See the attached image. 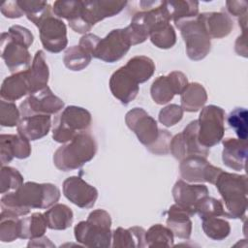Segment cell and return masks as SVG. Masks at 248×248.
<instances>
[{"mask_svg":"<svg viewBox=\"0 0 248 248\" xmlns=\"http://www.w3.org/2000/svg\"><path fill=\"white\" fill-rule=\"evenodd\" d=\"M30 83L26 70L7 77L3 80L0 88L1 99L8 102L16 101L23 96L30 94Z\"/></svg>","mask_w":248,"mask_h":248,"instance_id":"obj_23","label":"cell"},{"mask_svg":"<svg viewBox=\"0 0 248 248\" xmlns=\"http://www.w3.org/2000/svg\"><path fill=\"white\" fill-rule=\"evenodd\" d=\"M36 26L39 28L40 40L45 49L58 53L66 48L68 44L66 24L53 13L44 17Z\"/></svg>","mask_w":248,"mask_h":248,"instance_id":"obj_12","label":"cell"},{"mask_svg":"<svg viewBox=\"0 0 248 248\" xmlns=\"http://www.w3.org/2000/svg\"><path fill=\"white\" fill-rule=\"evenodd\" d=\"M198 140L205 148L218 144L225 132V110L215 105L202 108L198 119Z\"/></svg>","mask_w":248,"mask_h":248,"instance_id":"obj_7","label":"cell"},{"mask_svg":"<svg viewBox=\"0 0 248 248\" xmlns=\"http://www.w3.org/2000/svg\"><path fill=\"white\" fill-rule=\"evenodd\" d=\"M1 57L12 73L27 70L31 64V55L28 46L14 39L8 32L1 34Z\"/></svg>","mask_w":248,"mask_h":248,"instance_id":"obj_14","label":"cell"},{"mask_svg":"<svg viewBox=\"0 0 248 248\" xmlns=\"http://www.w3.org/2000/svg\"><path fill=\"white\" fill-rule=\"evenodd\" d=\"M228 124L232 127L239 140H247L248 112L245 108H235L228 116Z\"/></svg>","mask_w":248,"mask_h":248,"instance_id":"obj_41","label":"cell"},{"mask_svg":"<svg viewBox=\"0 0 248 248\" xmlns=\"http://www.w3.org/2000/svg\"><path fill=\"white\" fill-rule=\"evenodd\" d=\"M20 111L13 102L0 101V124L4 127L17 126L20 120Z\"/></svg>","mask_w":248,"mask_h":248,"instance_id":"obj_42","label":"cell"},{"mask_svg":"<svg viewBox=\"0 0 248 248\" xmlns=\"http://www.w3.org/2000/svg\"><path fill=\"white\" fill-rule=\"evenodd\" d=\"M145 230L141 227L134 226L129 229H123L121 227L115 229L112 232V244L113 248H125V247H146L145 244Z\"/></svg>","mask_w":248,"mask_h":248,"instance_id":"obj_27","label":"cell"},{"mask_svg":"<svg viewBox=\"0 0 248 248\" xmlns=\"http://www.w3.org/2000/svg\"><path fill=\"white\" fill-rule=\"evenodd\" d=\"M165 5L170 20L177 22L183 19L193 18L199 15V2L192 0L165 1Z\"/></svg>","mask_w":248,"mask_h":248,"instance_id":"obj_32","label":"cell"},{"mask_svg":"<svg viewBox=\"0 0 248 248\" xmlns=\"http://www.w3.org/2000/svg\"><path fill=\"white\" fill-rule=\"evenodd\" d=\"M64 108L62 99L54 95L48 86L29 94V96L20 104L19 111L21 117L31 115H50L59 112Z\"/></svg>","mask_w":248,"mask_h":248,"instance_id":"obj_11","label":"cell"},{"mask_svg":"<svg viewBox=\"0 0 248 248\" xmlns=\"http://www.w3.org/2000/svg\"><path fill=\"white\" fill-rule=\"evenodd\" d=\"M247 154V140L234 138H227L223 140L222 160L228 168L234 170H244Z\"/></svg>","mask_w":248,"mask_h":248,"instance_id":"obj_21","label":"cell"},{"mask_svg":"<svg viewBox=\"0 0 248 248\" xmlns=\"http://www.w3.org/2000/svg\"><path fill=\"white\" fill-rule=\"evenodd\" d=\"M195 210L196 213L200 215L201 219L205 217H227V213L222 202L208 196L202 198L197 203Z\"/></svg>","mask_w":248,"mask_h":248,"instance_id":"obj_40","label":"cell"},{"mask_svg":"<svg viewBox=\"0 0 248 248\" xmlns=\"http://www.w3.org/2000/svg\"><path fill=\"white\" fill-rule=\"evenodd\" d=\"M91 121V113L87 109L78 106H68L53 119L52 139L57 142L66 143L78 133L87 131Z\"/></svg>","mask_w":248,"mask_h":248,"instance_id":"obj_5","label":"cell"},{"mask_svg":"<svg viewBox=\"0 0 248 248\" xmlns=\"http://www.w3.org/2000/svg\"><path fill=\"white\" fill-rule=\"evenodd\" d=\"M23 184V176L15 168L2 166L0 172V193L7 194L17 190Z\"/></svg>","mask_w":248,"mask_h":248,"instance_id":"obj_39","label":"cell"},{"mask_svg":"<svg viewBox=\"0 0 248 248\" xmlns=\"http://www.w3.org/2000/svg\"><path fill=\"white\" fill-rule=\"evenodd\" d=\"M17 133L29 140H37L46 136L51 128L50 115H31L21 117L17 126Z\"/></svg>","mask_w":248,"mask_h":248,"instance_id":"obj_24","label":"cell"},{"mask_svg":"<svg viewBox=\"0 0 248 248\" xmlns=\"http://www.w3.org/2000/svg\"><path fill=\"white\" fill-rule=\"evenodd\" d=\"M30 140L20 134H2L0 136L1 166L9 164L14 158L25 159L31 154Z\"/></svg>","mask_w":248,"mask_h":248,"instance_id":"obj_19","label":"cell"},{"mask_svg":"<svg viewBox=\"0 0 248 248\" xmlns=\"http://www.w3.org/2000/svg\"><path fill=\"white\" fill-rule=\"evenodd\" d=\"M0 10H1L2 15L8 18H19L24 15L23 11L21 10V8L18 5L17 0L5 1L1 5Z\"/></svg>","mask_w":248,"mask_h":248,"instance_id":"obj_45","label":"cell"},{"mask_svg":"<svg viewBox=\"0 0 248 248\" xmlns=\"http://www.w3.org/2000/svg\"><path fill=\"white\" fill-rule=\"evenodd\" d=\"M195 215L193 211L177 203L170 205L168 211L167 227L173 235L181 239H189L192 232V221L190 217Z\"/></svg>","mask_w":248,"mask_h":248,"instance_id":"obj_22","label":"cell"},{"mask_svg":"<svg viewBox=\"0 0 248 248\" xmlns=\"http://www.w3.org/2000/svg\"><path fill=\"white\" fill-rule=\"evenodd\" d=\"M111 217L104 209L91 211L85 221H80L74 228L76 240L87 247H109L112 240L110 231Z\"/></svg>","mask_w":248,"mask_h":248,"instance_id":"obj_4","label":"cell"},{"mask_svg":"<svg viewBox=\"0 0 248 248\" xmlns=\"http://www.w3.org/2000/svg\"><path fill=\"white\" fill-rule=\"evenodd\" d=\"M82 1L79 0H58L53 3L52 12L55 16L65 18L72 23L82 17Z\"/></svg>","mask_w":248,"mask_h":248,"instance_id":"obj_35","label":"cell"},{"mask_svg":"<svg viewBox=\"0 0 248 248\" xmlns=\"http://www.w3.org/2000/svg\"><path fill=\"white\" fill-rule=\"evenodd\" d=\"M188 85L187 77L179 71H173L167 76L158 77L151 84L150 94L158 105L171 101L176 94H181Z\"/></svg>","mask_w":248,"mask_h":248,"instance_id":"obj_15","label":"cell"},{"mask_svg":"<svg viewBox=\"0 0 248 248\" xmlns=\"http://www.w3.org/2000/svg\"><path fill=\"white\" fill-rule=\"evenodd\" d=\"M82 17L89 27L97 22L119 14L127 5V1L90 0L82 1Z\"/></svg>","mask_w":248,"mask_h":248,"instance_id":"obj_17","label":"cell"},{"mask_svg":"<svg viewBox=\"0 0 248 248\" xmlns=\"http://www.w3.org/2000/svg\"><path fill=\"white\" fill-rule=\"evenodd\" d=\"M174 24L180 30L188 57L194 61L203 59L211 49V39L200 15L193 18L177 21Z\"/></svg>","mask_w":248,"mask_h":248,"instance_id":"obj_6","label":"cell"},{"mask_svg":"<svg viewBox=\"0 0 248 248\" xmlns=\"http://www.w3.org/2000/svg\"><path fill=\"white\" fill-rule=\"evenodd\" d=\"M60 199L59 188L51 183L28 181L17 190L4 194L0 200L1 211L17 217L27 215L31 209H46Z\"/></svg>","mask_w":248,"mask_h":248,"instance_id":"obj_1","label":"cell"},{"mask_svg":"<svg viewBox=\"0 0 248 248\" xmlns=\"http://www.w3.org/2000/svg\"><path fill=\"white\" fill-rule=\"evenodd\" d=\"M47 228L44 213L34 212L29 217L20 219V238L33 239L45 235Z\"/></svg>","mask_w":248,"mask_h":248,"instance_id":"obj_31","label":"cell"},{"mask_svg":"<svg viewBox=\"0 0 248 248\" xmlns=\"http://www.w3.org/2000/svg\"><path fill=\"white\" fill-rule=\"evenodd\" d=\"M226 6L228 12L234 16H242L247 14L246 1H227Z\"/></svg>","mask_w":248,"mask_h":248,"instance_id":"obj_47","label":"cell"},{"mask_svg":"<svg viewBox=\"0 0 248 248\" xmlns=\"http://www.w3.org/2000/svg\"><path fill=\"white\" fill-rule=\"evenodd\" d=\"M128 128L134 132L140 143L149 150L159 140L164 129H159L157 121L143 108H134L125 115Z\"/></svg>","mask_w":248,"mask_h":248,"instance_id":"obj_8","label":"cell"},{"mask_svg":"<svg viewBox=\"0 0 248 248\" xmlns=\"http://www.w3.org/2000/svg\"><path fill=\"white\" fill-rule=\"evenodd\" d=\"M64 196L80 208H91L98 198L97 189L79 176L66 178L62 185Z\"/></svg>","mask_w":248,"mask_h":248,"instance_id":"obj_16","label":"cell"},{"mask_svg":"<svg viewBox=\"0 0 248 248\" xmlns=\"http://www.w3.org/2000/svg\"><path fill=\"white\" fill-rule=\"evenodd\" d=\"M204 28L210 39H222L227 37L233 28V22L230 16L223 12H209L199 14Z\"/></svg>","mask_w":248,"mask_h":248,"instance_id":"obj_25","label":"cell"},{"mask_svg":"<svg viewBox=\"0 0 248 248\" xmlns=\"http://www.w3.org/2000/svg\"><path fill=\"white\" fill-rule=\"evenodd\" d=\"M20 238V219L13 214L1 211L0 213V240L12 242Z\"/></svg>","mask_w":248,"mask_h":248,"instance_id":"obj_37","label":"cell"},{"mask_svg":"<svg viewBox=\"0 0 248 248\" xmlns=\"http://www.w3.org/2000/svg\"><path fill=\"white\" fill-rule=\"evenodd\" d=\"M8 33L11 37H13L14 39L19 41L20 43L24 44L26 46H31V45L34 42V36L32 34V32L21 26V25H13L9 28Z\"/></svg>","mask_w":248,"mask_h":248,"instance_id":"obj_44","label":"cell"},{"mask_svg":"<svg viewBox=\"0 0 248 248\" xmlns=\"http://www.w3.org/2000/svg\"><path fill=\"white\" fill-rule=\"evenodd\" d=\"M149 38L155 46L163 49L170 48L176 43V34L174 28L169 20L158 21L151 28Z\"/></svg>","mask_w":248,"mask_h":248,"instance_id":"obj_30","label":"cell"},{"mask_svg":"<svg viewBox=\"0 0 248 248\" xmlns=\"http://www.w3.org/2000/svg\"><path fill=\"white\" fill-rule=\"evenodd\" d=\"M198 120L191 121L181 133L171 138L170 142V151L172 156L182 161L190 156H202L207 158L209 148L203 147L198 140Z\"/></svg>","mask_w":248,"mask_h":248,"instance_id":"obj_9","label":"cell"},{"mask_svg":"<svg viewBox=\"0 0 248 248\" xmlns=\"http://www.w3.org/2000/svg\"><path fill=\"white\" fill-rule=\"evenodd\" d=\"M207 101V93L204 87L199 82L188 83L180 94L181 108L188 112H196L202 108Z\"/></svg>","mask_w":248,"mask_h":248,"instance_id":"obj_28","label":"cell"},{"mask_svg":"<svg viewBox=\"0 0 248 248\" xmlns=\"http://www.w3.org/2000/svg\"><path fill=\"white\" fill-rule=\"evenodd\" d=\"M171 193L175 203L196 214L195 207L202 198L208 196V189L204 184H189L185 180L179 179L173 185Z\"/></svg>","mask_w":248,"mask_h":248,"instance_id":"obj_20","label":"cell"},{"mask_svg":"<svg viewBox=\"0 0 248 248\" xmlns=\"http://www.w3.org/2000/svg\"><path fill=\"white\" fill-rule=\"evenodd\" d=\"M173 237L172 232L168 227L155 224L145 232V244L148 247H171Z\"/></svg>","mask_w":248,"mask_h":248,"instance_id":"obj_34","label":"cell"},{"mask_svg":"<svg viewBox=\"0 0 248 248\" xmlns=\"http://www.w3.org/2000/svg\"><path fill=\"white\" fill-rule=\"evenodd\" d=\"M179 170L181 177L186 182H209L214 184L223 170L210 164L205 157L190 156L180 161Z\"/></svg>","mask_w":248,"mask_h":248,"instance_id":"obj_13","label":"cell"},{"mask_svg":"<svg viewBox=\"0 0 248 248\" xmlns=\"http://www.w3.org/2000/svg\"><path fill=\"white\" fill-rule=\"evenodd\" d=\"M97 148L93 135L88 130L80 132L72 140L56 149L53 154L54 166L63 171L79 169L94 158Z\"/></svg>","mask_w":248,"mask_h":248,"instance_id":"obj_2","label":"cell"},{"mask_svg":"<svg viewBox=\"0 0 248 248\" xmlns=\"http://www.w3.org/2000/svg\"><path fill=\"white\" fill-rule=\"evenodd\" d=\"M202 227L209 238L213 240H223L231 232L230 223L219 217H205L202 219Z\"/></svg>","mask_w":248,"mask_h":248,"instance_id":"obj_38","label":"cell"},{"mask_svg":"<svg viewBox=\"0 0 248 248\" xmlns=\"http://www.w3.org/2000/svg\"><path fill=\"white\" fill-rule=\"evenodd\" d=\"M92 56L80 46H73L66 49L63 57L64 65L72 71H81L91 62Z\"/></svg>","mask_w":248,"mask_h":248,"instance_id":"obj_36","label":"cell"},{"mask_svg":"<svg viewBox=\"0 0 248 248\" xmlns=\"http://www.w3.org/2000/svg\"><path fill=\"white\" fill-rule=\"evenodd\" d=\"M132 44L125 28L113 29L99 40L92 57L107 63L120 60L129 51Z\"/></svg>","mask_w":248,"mask_h":248,"instance_id":"obj_10","label":"cell"},{"mask_svg":"<svg viewBox=\"0 0 248 248\" xmlns=\"http://www.w3.org/2000/svg\"><path fill=\"white\" fill-rule=\"evenodd\" d=\"M101 38L98 37L95 34L92 33H87L84 34L80 39H79V43L78 46H80L83 49H85L88 53L91 54V56L93 55V52L95 50V47L99 42Z\"/></svg>","mask_w":248,"mask_h":248,"instance_id":"obj_46","label":"cell"},{"mask_svg":"<svg viewBox=\"0 0 248 248\" xmlns=\"http://www.w3.org/2000/svg\"><path fill=\"white\" fill-rule=\"evenodd\" d=\"M214 185L225 203L228 218L244 217L247 209V178L245 174L222 170Z\"/></svg>","mask_w":248,"mask_h":248,"instance_id":"obj_3","label":"cell"},{"mask_svg":"<svg viewBox=\"0 0 248 248\" xmlns=\"http://www.w3.org/2000/svg\"><path fill=\"white\" fill-rule=\"evenodd\" d=\"M108 84L112 95L123 105L132 102L140 90V83L125 66L120 67L111 75Z\"/></svg>","mask_w":248,"mask_h":248,"instance_id":"obj_18","label":"cell"},{"mask_svg":"<svg viewBox=\"0 0 248 248\" xmlns=\"http://www.w3.org/2000/svg\"><path fill=\"white\" fill-rule=\"evenodd\" d=\"M183 108L176 104H170L163 108L158 115L159 122L166 127L177 124L183 117Z\"/></svg>","mask_w":248,"mask_h":248,"instance_id":"obj_43","label":"cell"},{"mask_svg":"<svg viewBox=\"0 0 248 248\" xmlns=\"http://www.w3.org/2000/svg\"><path fill=\"white\" fill-rule=\"evenodd\" d=\"M26 71L30 83V94L40 91L47 86L49 70L43 50L39 49L36 51L31 66Z\"/></svg>","mask_w":248,"mask_h":248,"instance_id":"obj_26","label":"cell"},{"mask_svg":"<svg viewBox=\"0 0 248 248\" xmlns=\"http://www.w3.org/2000/svg\"><path fill=\"white\" fill-rule=\"evenodd\" d=\"M28 247H40V246H43V247H55V245L53 243H51V241L45 235L43 236H40V237H37V238H33V239H30L29 243L27 244Z\"/></svg>","mask_w":248,"mask_h":248,"instance_id":"obj_48","label":"cell"},{"mask_svg":"<svg viewBox=\"0 0 248 248\" xmlns=\"http://www.w3.org/2000/svg\"><path fill=\"white\" fill-rule=\"evenodd\" d=\"M124 66L135 77L139 83L147 81L155 72V64L153 60L144 55L132 57Z\"/></svg>","mask_w":248,"mask_h":248,"instance_id":"obj_33","label":"cell"},{"mask_svg":"<svg viewBox=\"0 0 248 248\" xmlns=\"http://www.w3.org/2000/svg\"><path fill=\"white\" fill-rule=\"evenodd\" d=\"M47 228L51 230H66L71 227L74 220L72 209L63 203H55L45 213Z\"/></svg>","mask_w":248,"mask_h":248,"instance_id":"obj_29","label":"cell"}]
</instances>
